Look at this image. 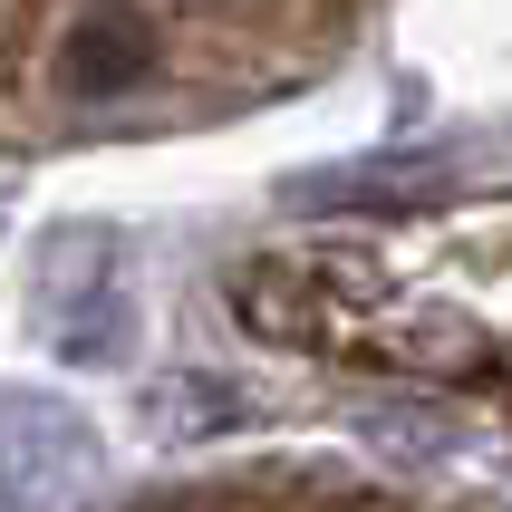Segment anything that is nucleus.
Returning a JSON list of instances; mask_svg holds the SVG:
<instances>
[{
    "mask_svg": "<svg viewBox=\"0 0 512 512\" xmlns=\"http://www.w3.org/2000/svg\"><path fill=\"white\" fill-rule=\"evenodd\" d=\"M348 20L300 10H0V145H68L97 126H184L242 107L339 49Z\"/></svg>",
    "mask_w": 512,
    "mask_h": 512,
    "instance_id": "obj_1",
    "label": "nucleus"
},
{
    "mask_svg": "<svg viewBox=\"0 0 512 512\" xmlns=\"http://www.w3.org/2000/svg\"><path fill=\"white\" fill-rule=\"evenodd\" d=\"M136 512H329V503H290V493L242 484V493H165V503H136Z\"/></svg>",
    "mask_w": 512,
    "mask_h": 512,
    "instance_id": "obj_2",
    "label": "nucleus"
}]
</instances>
